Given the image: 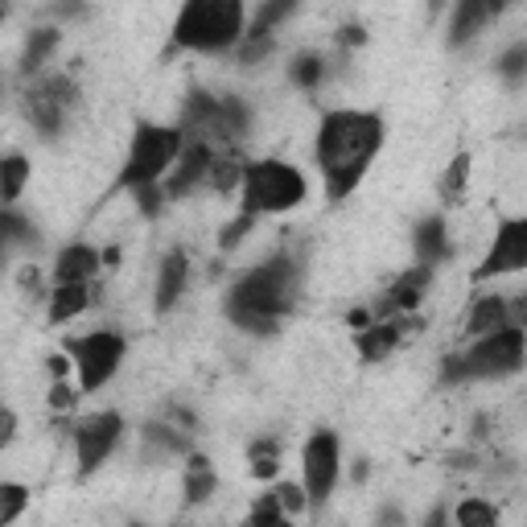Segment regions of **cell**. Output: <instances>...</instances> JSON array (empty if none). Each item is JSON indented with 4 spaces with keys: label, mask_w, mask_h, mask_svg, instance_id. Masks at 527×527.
<instances>
[{
    "label": "cell",
    "mask_w": 527,
    "mask_h": 527,
    "mask_svg": "<svg viewBox=\"0 0 527 527\" xmlns=\"http://www.w3.org/2000/svg\"><path fill=\"white\" fill-rule=\"evenodd\" d=\"M523 367V326H503L486 338H474L470 350L449 355L441 367L445 383H470V379H503Z\"/></svg>",
    "instance_id": "277c9868"
},
{
    "label": "cell",
    "mask_w": 527,
    "mask_h": 527,
    "mask_svg": "<svg viewBox=\"0 0 527 527\" xmlns=\"http://www.w3.org/2000/svg\"><path fill=\"white\" fill-rule=\"evenodd\" d=\"M276 503H280V511H285V519H293V515H301L305 507H309V499H305V490L297 486V482H280L276 490Z\"/></svg>",
    "instance_id": "d590c367"
},
{
    "label": "cell",
    "mask_w": 527,
    "mask_h": 527,
    "mask_svg": "<svg viewBox=\"0 0 527 527\" xmlns=\"http://www.w3.org/2000/svg\"><path fill=\"white\" fill-rule=\"evenodd\" d=\"M383 149V120L375 112H326L318 128V165L326 178V194L342 202L350 190L363 182V173L371 169L375 153Z\"/></svg>",
    "instance_id": "6da1fadb"
},
{
    "label": "cell",
    "mask_w": 527,
    "mask_h": 527,
    "mask_svg": "<svg viewBox=\"0 0 527 527\" xmlns=\"http://www.w3.org/2000/svg\"><path fill=\"white\" fill-rule=\"evenodd\" d=\"M429 280H433V272H429V268H420V264L408 268V272H400V276H396V285L379 297L375 309L383 313V318H392V313H412L420 301H425Z\"/></svg>",
    "instance_id": "7c38bea8"
},
{
    "label": "cell",
    "mask_w": 527,
    "mask_h": 527,
    "mask_svg": "<svg viewBox=\"0 0 527 527\" xmlns=\"http://www.w3.org/2000/svg\"><path fill=\"white\" fill-rule=\"evenodd\" d=\"M29 157L21 153H9V157H0V202H17L25 182H29Z\"/></svg>",
    "instance_id": "d4e9b609"
},
{
    "label": "cell",
    "mask_w": 527,
    "mask_h": 527,
    "mask_svg": "<svg viewBox=\"0 0 527 527\" xmlns=\"http://www.w3.org/2000/svg\"><path fill=\"white\" fill-rule=\"evenodd\" d=\"M499 75H503L507 83H523V75H527V42H515V46L499 58Z\"/></svg>",
    "instance_id": "e575fe53"
},
{
    "label": "cell",
    "mask_w": 527,
    "mask_h": 527,
    "mask_svg": "<svg viewBox=\"0 0 527 527\" xmlns=\"http://www.w3.org/2000/svg\"><path fill=\"white\" fill-rule=\"evenodd\" d=\"M466 186H470V153H458V157L449 161L445 178H441V198L445 202H462Z\"/></svg>",
    "instance_id": "1f68e13d"
},
{
    "label": "cell",
    "mask_w": 527,
    "mask_h": 527,
    "mask_svg": "<svg viewBox=\"0 0 527 527\" xmlns=\"http://www.w3.org/2000/svg\"><path fill=\"white\" fill-rule=\"evenodd\" d=\"M17 437V412L13 408H0V453H5Z\"/></svg>",
    "instance_id": "60d3db41"
},
{
    "label": "cell",
    "mask_w": 527,
    "mask_h": 527,
    "mask_svg": "<svg viewBox=\"0 0 527 527\" xmlns=\"http://www.w3.org/2000/svg\"><path fill=\"white\" fill-rule=\"evenodd\" d=\"M0 91H5V79H0Z\"/></svg>",
    "instance_id": "816d5d0a"
},
{
    "label": "cell",
    "mask_w": 527,
    "mask_h": 527,
    "mask_svg": "<svg viewBox=\"0 0 527 527\" xmlns=\"http://www.w3.org/2000/svg\"><path fill=\"white\" fill-rule=\"evenodd\" d=\"M186 136L182 128H165V124H136L132 132V149L124 157L120 169V186L124 190H140V186H157L165 173L173 169V161L182 157Z\"/></svg>",
    "instance_id": "8992f818"
},
{
    "label": "cell",
    "mask_w": 527,
    "mask_h": 527,
    "mask_svg": "<svg viewBox=\"0 0 527 527\" xmlns=\"http://www.w3.org/2000/svg\"><path fill=\"white\" fill-rule=\"evenodd\" d=\"M503 326H511V305H507V297L490 293V297H478L470 305V318H466V334L470 338H486V334H495Z\"/></svg>",
    "instance_id": "e0dca14e"
},
{
    "label": "cell",
    "mask_w": 527,
    "mask_h": 527,
    "mask_svg": "<svg viewBox=\"0 0 527 527\" xmlns=\"http://www.w3.org/2000/svg\"><path fill=\"white\" fill-rule=\"evenodd\" d=\"M95 301L91 285H54L50 293V322L54 326H66V322H75L79 313H87Z\"/></svg>",
    "instance_id": "ffe728a7"
},
{
    "label": "cell",
    "mask_w": 527,
    "mask_h": 527,
    "mask_svg": "<svg viewBox=\"0 0 527 527\" xmlns=\"http://www.w3.org/2000/svg\"><path fill=\"white\" fill-rule=\"evenodd\" d=\"M338 42H342V46H363V42H367V29H363V25H342V29H338Z\"/></svg>",
    "instance_id": "7bdbcfd3"
},
{
    "label": "cell",
    "mask_w": 527,
    "mask_h": 527,
    "mask_svg": "<svg viewBox=\"0 0 527 527\" xmlns=\"http://www.w3.org/2000/svg\"><path fill=\"white\" fill-rule=\"evenodd\" d=\"M29 507V486L25 482H5L0 478V527H9L25 515Z\"/></svg>",
    "instance_id": "f546056e"
},
{
    "label": "cell",
    "mask_w": 527,
    "mask_h": 527,
    "mask_svg": "<svg viewBox=\"0 0 527 527\" xmlns=\"http://www.w3.org/2000/svg\"><path fill=\"white\" fill-rule=\"evenodd\" d=\"M276 527H293V523H289V519H285V523H276Z\"/></svg>",
    "instance_id": "681fc988"
},
{
    "label": "cell",
    "mask_w": 527,
    "mask_h": 527,
    "mask_svg": "<svg viewBox=\"0 0 527 527\" xmlns=\"http://www.w3.org/2000/svg\"><path fill=\"white\" fill-rule=\"evenodd\" d=\"M124 338L112 334V330H95V334H83V338H66L62 355L70 359V367L79 371V392H99L108 388L112 375L120 371L124 363Z\"/></svg>",
    "instance_id": "52a82bcc"
},
{
    "label": "cell",
    "mask_w": 527,
    "mask_h": 527,
    "mask_svg": "<svg viewBox=\"0 0 527 527\" xmlns=\"http://www.w3.org/2000/svg\"><path fill=\"white\" fill-rule=\"evenodd\" d=\"M453 523L458 527H499V511L486 499H462L458 511H453Z\"/></svg>",
    "instance_id": "4dcf8cb0"
},
{
    "label": "cell",
    "mask_w": 527,
    "mask_h": 527,
    "mask_svg": "<svg viewBox=\"0 0 527 527\" xmlns=\"http://www.w3.org/2000/svg\"><path fill=\"white\" fill-rule=\"evenodd\" d=\"M140 433H145V445L157 449V453H190V433L173 429L169 420H165V425H161V420H149Z\"/></svg>",
    "instance_id": "484cf974"
},
{
    "label": "cell",
    "mask_w": 527,
    "mask_h": 527,
    "mask_svg": "<svg viewBox=\"0 0 527 527\" xmlns=\"http://www.w3.org/2000/svg\"><path fill=\"white\" fill-rule=\"evenodd\" d=\"M503 5H490V0H462L453 9V21H449V46H466L470 38H478V29L495 17Z\"/></svg>",
    "instance_id": "2e32d148"
},
{
    "label": "cell",
    "mask_w": 527,
    "mask_h": 527,
    "mask_svg": "<svg viewBox=\"0 0 527 527\" xmlns=\"http://www.w3.org/2000/svg\"><path fill=\"white\" fill-rule=\"evenodd\" d=\"M215 486H219V478H215V470H210V458H206V453H190V470H186V503H190V507L206 503L210 495H215Z\"/></svg>",
    "instance_id": "7402d4cb"
},
{
    "label": "cell",
    "mask_w": 527,
    "mask_h": 527,
    "mask_svg": "<svg viewBox=\"0 0 527 527\" xmlns=\"http://www.w3.org/2000/svg\"><path fill=\"white\" fill-rule=\"evenodd\" d=\"M239 190H243V215L260 219V215H285V210L301 206L309 194V182L289 161H256L243 169Z\"/></svg>",
    "instance_id": "5b68a950"
},
{
    "label": "cell",
    "mask_w": 527,
    "mask_h": 527,
    "mask_svg": "<svg viewBox=\"0 0 527 527\" xmlns=\"http://www.w3.org/2000/svg\"><path fill=\"white\" fill-rule=\"evenodd\" d=\"M186 280H190V260H186V252H165V260H161V268H157V293H153L161 313L178 305V297L186 293Z\"/></svg>",
    "instance_id": "9a60e30c"
},
{
    "label": "cell",
    "mask_w": 527,
    "mask_h": 527,
    "mask_svg": "<svg viewBox=\"0 0 527 527\" xmlns=\"http://www.w3.org/2000/svg\"><path fill=\"white\" fill-rule=\"evenodd\" d=\"M350 326H355V330H367L371 326V309H350V318H346Z\"/></svg>",
    "instance_id": "ee69618b"
},
{
    "label": "cell",
    "mask_w": 527,
    "mask_h": 527,
    "mask_svg": "<svg viewBox=\"0 0 527 527\" xmlns=\"http://www.w3.org/2000/svg\"><path fill=\"white\" fill-rule=\"evenodd\" d=\"M268 54H272V33H252V29H243V38H239V46H235L239 66H256V62H264Z\"/></svg>",
    "instance_id": "d6a6232c"
},
{
    "label": "cell",
    "mask_w": 527,
    "mask_h": 527,
    "mask_svg": "<svg viewBox=\"0 0 527 527\" xmlns=\"http://www.w3.org/2000/svg\"><path fill=\"white\" fill-rule=\"evenodd\" d=\"M425 527H449V511H445V507H433V511L425 515Z\"/></svg>",
    "instance_id": "bcb514c9"
},
{
    "label": "cell",
    "mask_w": 527,
    "mask_h": 527,
    "mask_svg": "<svg viewBox=\"0 0 527 527\" xmlns=\"http://www.w3.org/2000/svg\"><path fill=\"white\" fill-rule=\"evenodd\" d=\"M75 400H79L75 388H70L66 379H54V388H50V408H58V412H62V408H75Z\"/></svg>",
    "instance_id": "ab89813d"
},
{
    "label": "cell",
    "mask_w": 527,
    "mask_h": 527,
    "mask_svg": "<svg viewBox=\"0 0 527 527\" xmlns=\"http://www.w3.org/2000/svg\"><path fill=\"white\" fill-rule=\"evenodd\" d=\"M400 338H404L400 322H379V326H367V330L355 334V350L363 355V363H379L400 346Z\"/></svg>",
    "instance_id": "d6986e66"
},
{
    "label": "cell",
    "mask_w": 527,
    "mask_h": 527,
    "mask_svg": "<svg viewBox=\"0 0 527 527\" xmlns=\"http://www.w3.org/2000/svg\"><path fill=\"white\" fill-rule=\"evenodd\" d=\"M252 227H256V219H252V215H239L235 223H227V227H223V235H219V248H223V252H235L239 243L252 235Z\"/></svg>",
    "instance_id": "74e56055"
},
{
    "label": "cell",
    "mask_w": 527,
    "mask_h": 527,
    "mask_svg": "<svg viewBox=\"0 0 527 527\" xmlns=\"http://www.w3.org/2000/svg\"><path fill=\"white\" fill-rule=\"evenodd\" d=\"M412 243H416V260H420V268H429V272L453 256V248H449V231H445V219H437V215L416 223Z\"/></svg>",
    "instance_id": "5bb4252c"
},
{
    "label": "cell",
    "mask_w": 527,
    "mask_h": 527,
    "mask_svg": "<svg viewBox=\"0 0 527 527\" xmlns=\"http://www.w3.org/2000/svg\"><path fill=\"white\" fill-rule=\"evenodd\" d=\"M124 437V416L120 412H95L75 425V453H79V478H91L103 462L116 453Z\"/></svg>",
    "instance_id": "9c48e42d"
},
{
    "label": "cell",
    "mask_w": 527,
    "mask_h": 527,
    "mask_svg": "<svg viewBox=\"0 0 527 527\" xmlns=\"http://www.w3.org/2000/svg\"><path fill=\"white\" fill-rule=\"evenodd\" d=\"M99 272V252L87 243H70L58 252L54 264V285H91V276Z\"/></svg>",
    "instance_id": "4fadbf2b"
},
{
    "label": "cell",
    "mask_w": 527,
    "mask_h": 527,
    "mask_svg": "<svg viewBox=\"0 0 527 527\" xmlns=\"http://www.w3.org/2000/svg\"><path fill=\"white\" fill-rule=\"evenodd\" d=\"M58 42H62L58 29H33L25 50H21V75H38V70L46 66V58L58 50Z\"/></svg>",
    "instance_id": "603a6c76"
},
{
    "label": "cell",
    "mask_w": 527,
    "mask_h": 527,
    "mask_svg": "<svg viewBox=\"0 0 527 527\" xmlns=\"http://www.w3.org/2000/svg\"><path fill=\"white\" fill-rule=\"evenodd\" d=\"M5 17H9V9H5V5H0V21H5Z\"/></svg>",
    "instance_id": "c3c4849f"
},
{
    "label": "cell",
    "mask_w": 527,
    "mask_h": 527,
    "mask_svg": "<svg viewBox=\"0 0 527 527\" xmlns=\"http://www.w3.org/2000/svg\"><path fill=\"white\" fill-rule=\"evenodd\" d=\"M375 527H404V511L400 507H379V515H375Z\"/></svg>",
    "instance_id": "b9f144b4"
},
{
    "label": "cell",
    "mask_w": 527,
    "mask_h": 527,
    "mask_svg": "<svg viewBox=\"0 0 527 527\" xmlns=\"http://www.w3.org/2000/svg\"><path fill=\"white\" fill-rule=\"evenodd\" d=\"M29 243H38V231H33L29 219L13 215V210H0V264L13 248H29Z\"/></svg>",
    "instance_id": "cb8c5ba5"
},
{
    "label": "cell",
    "mask_w": 527,
    "mask_h": 527,
    "mask_svg": "<svg viewBox=\"0 0 527 527\" xmlns=\"http://www.w3.org/2000/svg\"><path fill=\"white\" fill-rule=\"evenodd\" d=\"M243 13L239 0H190L173 21V50H198V54H223L243 38Z\"/></svg>",
    "instance_id": "3957f363"
},
{
    "label": "cell",
    "mask_w": 527,
    "mask_h": 527,
    "mask_svg": "<svg viewBox=\"0 0 527 527\" xmlns=\"http://www.w3.org/2000/svg\"><path fill=\"white\" fill-rule=\"evenodd\" d=\"M248 128H252V108L239 95H223L215 140H239V136H248Z\"/></svg>",
    "instance_id": "44dd1931"
},
{
    "label": "cell",
    "mask_w": 527,
    "mask_h": 527,
    "mask_svg": "<svg viewBox=\"0 0 527 527\" xmlns=\"http://www.w3.org/2000/svg\"><path fill=\"white\" fill-rule=\"evenodd\" d=\"M289 79L301 91H318L322 79H326V58L322 54H297L293 66H289Z\"/></svg>",
    "instance_id": "f1b7e54d"
},
{
    "label": "cell",
    "mask_w": 527,
    "mask_h": 527,
    "mask_svg": "<svg viewBox=\"0 0 527 527\" xmlns=\"http://www.w3.org/2000/svg\"><path fill=\"white\" fill-rule=\"evenodd\" d=\"M132 198H136V206H140V215H149V219H157L161 206H165L161 186H140V190H132Z\"/></svg>",
    "instance_id": "f35d334b"
},
{
    "label": "cell",
    "mask_w": 527,
    "mask_h": 527,
    "mask_svg": "<svg viewBox=\"0 0 527 527\" xmlns=\"http://www.w3.org/2000/svg\"><path fill=\"white\" fill-rule=\"evenodd\" d=\"M243 165L239 157H231V153H223V157H210V169H206V186L210 190H219V194H231V190H239V182H243Z\"/></svg>",
    "instance_id": "4316f807"
},
{
    "label": "cell",
    "mask_w": 527,
    "mask_h": 527,
    "mask_svg": "<svg viewBox=\"0 0 527 527\" xmlns=\"http://www.w3.org/2000/svg\"><path fill=\"white\" fill-rule=\"evenodd\" d=\"M276 523H285V511H280L276 495H260V499L252 503L248 523H243V527H276Z\"/></svg>",
    "instance_id": "836d02e7"
},
{
    "label": "cell",
    "mask_w": 527,
    "mask_h": 527,
    "mask_svg": "<svg viewBox=\"0 0 527 527\" xmlns=\"http://www.w3.org/2000/svg\"><path fill=\"white\" fill-rule=\"evenodd\" d=\"M301 293V264L293 256H272L243 272L227 293V318L248 334H276L280 318L297 305Z\"/></svg>",
    "instance_id": "7a4b0ae2"
},
{
    "label": "cell",
    "mask_w": 527,
    "mask_h": 527,
    "mask_svg": "<svg viewBox=\"0 0 527 527\" xmlns=\"http://www.w3.org/2000/svg\"><path fill=\"white\" fill-rule=\"evenodd\" d=\"M210 157H215V153H210L206 140H194V145H186V149H182V157L173 161V169L165 173L161 194H165V198H186L190 190H198V186L206 182Z\"/></svg>",
    "instance_id": "8fae6325"
},
{
    "label": "cell",
    "mask_w": 527,
    "mask_h": 527,
    "mask_svg": "<svg viewBox=\"0 0 527 527\" xmlns=\"http://www.w3.org/2000/svg\"><path fill=\"white\" fill-rule=\"evenodd\" d=\"M46 363H50V375H54V379H66V371H70V363H66V355H50Z\"/></svg>",
    "instance_id": "f6af8a7d"
},
{
    "label": "cell",
    "mask_w": 527,
    "mask_h": 527,
    "mask_svg": "<svg viewBox=\"0 0 527 527\" xmlns=\"http://www.w3.org/2000/svg\"><path fill=\"white\" fill-rule=\"evenodd\" d=\"M248 462H252V478L268 482L280 474V441L276 437H264V441H252L248 449Z\"/></svg>",
    "instance_id": "83f0119b"
},
{
    "label": "cell",
    "mask_w": 527,
    "mask_h": 527,
    "mask_svg": "<svg viewBox=\"0 0 527 527\" xmlns=\"http://www.w3.org/2000/svg\"><path fill=\"white\" fill-rule=\"evenodd\" d=\"M519 268H527V219H503L486 260L474 268V280L507 276V272H519Z\"/></svg>",
    "instance_id": "30bf717a"
},
{
    "label": "cell",
    "mask_w": 527,
    "mask_h": 527,
    "mask_svg": "<svg viewBox=\"0 0 527 527\" xmlns=\"http://www.w3.org/2000/svg\"><path fill=\"white\" fill-rule=\"evenodd\" d=\"M301 490H305V499L313 507H322L330 495H334V486H338V474H342V445H338V433L330 429H318L305 449H301Z\"/></svg>",
    "instance_id": "ba28073f"
},
{
    "label": "cell",
    "mask_w": 527,
    "mask_h": 527,
    "mask_svg": "<svg viewBox=\"0 0 527 527\" xmlns=\"http://www.w3.org/2000/svg\"><path fill=\"white\" fill-rule=\"evenodd\" d=\"M25 116H29V124L38 128L42 136H58L62 124H66V108H62V103L46 91V83H42L38 91H29V95H25Z\"/></svg>",
    "instance_id": "ac0fdd59"
},
{
    "label": "cell",
    "mask_w": 527,
    "mask_h": 527,
    "mask_svg": "<svg viewBox=\"0 0 527 527\" xmlns=\"http://www.w3.org/2000/svg\"><path fill=\"white\" fill-rule=\"evenodd\" d=\"M367 474H371V466H367V462H359V466H355V482H367Z\"/></svg>",
    "instance_id": "7dc6e473"
},
{
    "label": "cell",
    "mask_w": 527,
    "mask_h": 527,
    "mask_svg": "<svg viewBox=\"0 0 527 527\" xmlns=\"http://www.w3.org/2000/svg\"><path fill=\"white\" fill-rule=\"evenodd\" d=\"M128 527H145V523H128Z\"/></svg>",
    "instance_id": "f907efd6"
},
{
    "label": "cell",
    "mask_w": 527,
    "mask_h": 527,
    "mask_svg": "<svg viewBox=\"0 0 527 527\" xmlns=\"http://www.w3.org/2000/svg\"><path fill=\"white\" fill-rule=\"evenodd\" d=\"M297 13V5H293V0H280V5H264L260 13H256V25H252V33H272L280 21H285V17H293Z\"/></svg>",
    "instance_id": "8d00e7d4"
}]
</instances>
